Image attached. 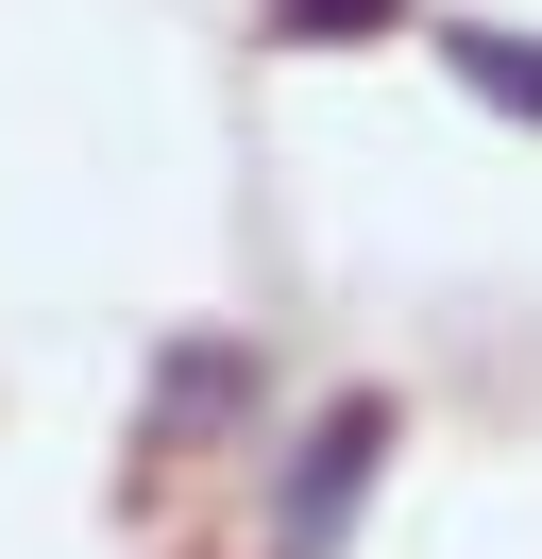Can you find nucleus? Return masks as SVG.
<instances>
[{
  "label": "nucleus",
  "instance_id": "1",
  "mask_svg": "<svg viewBox=\"0 0 542 559\" xmlns=\"http://www.w3.org/2000/svg\"><path fill=\"white\" fill-rule=\"evenodd\" d=\"M390 441L406 424L373 407V390H339V407L288 441V475H271V559H339V525H356V491L390 475Z\"/></svg>",
  "mask_w": 542,
  "mask_h": 559
},
{
  "label": "nucleus",
  "instance_id": "2",
  "mask_svg": "<svg viewBox=\"0 0 542 559\" xmlns=\"http://www.w3.org/2000/svg\"><path fill=\"white\" fill-rule=\"evenodd\" d=\"M440 51H458V85H474L492 119H526V136H542V35H508V17H458Z\"/></svg>",
  "mask_w": 542,
  "mask_h": 559
},
{
  "label": "nucleus",
  "instance_id": "3",
  "mask_svg": "<svg viewBox=\"0 0 542 559\" xmlns=\"http://www.w3.org/2000/svg\"><path fill=\"white\" fill-rule=\"evenodd\" d=\"M424 0H271V35L288 51H373V35H406Z\"/></svg>",
  "mask_w": 542,
  "mask_h": 559
}]
</instances>
